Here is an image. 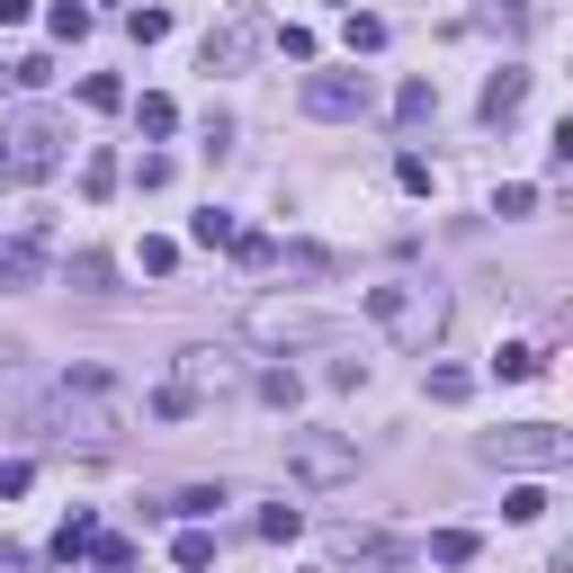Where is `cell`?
Here are the masks:
<instances>
[{"instance_id":"2e32d148","label":"cell","mask_w":573,"mask_h":573,"mask_svg":"<svg viewBox=\"0 0 573 573\" xmlns=\"http://www.w3.org/2000/svg\"><path fill=\"white\" fill-rule=\"evenodd\" d=\"M188 234H197L206 251H234V234H242V225H234V215H225V206H206V215H197V225H188Z\"/></svg>"},{"instance_id":"e575fe53","label":"cell","mask_w":573,"mask_h":573,"mask_svg":"<svg viewBox=\"0 0 573 573\" xmlns=\"http://www.w3.org/2000/svg\"><path fill=\"white\" fill-rule=\"evenodd\" d=\"M10 358H19V349H10V340H0V377H10Z\"/></svg>"},{"instance_id":"5bb4252c","label":"cell","mask_w":573,"mask_h":573,"mask_svg":"<svg viewBox=\"0 0 573 573\" xmlns=\"http://www.w3.org/2000/svg\"><path fill=\"white\" fill-rule=\"evenodd\" d=\"M538 368H547V358H538L529 340H501V349H493V377H511V386H520V377H538Z\"/></svg>"},{"instance_id":"ac0fdd59","label":"cell","mask_w":573,"mask_h":573,"mask_svg":"<svg viewBox=\"0 0 573 573\" xmlns=\"http://www.w3.org/2000/svg\"><path fill=\"white\" fill-rule=\"evenodd\" d=\"M82 108H99V117L126 108V82H117V72H90V82H82Z\"/></svg>"},{"instance_id":"277c9868","label":"cell","mask_w":573,"mask_h":573,"mask_svg":"<svg viewBox=\"0 0 573 573\" xmlns=\"http://www.w3.org/2000/svg\"><path fill=\"white\" fill-rule=\"evenodd\" d=\"M484 457L493 466H520V475H555L573 457V440H564L555 421H511V430H493V440H484Z\"/></svg>"},{"instance_id":"f1b7e54d","label":"cell","mask_w":573,"mask_h":573,"mask_svg":"<svg viewBox=\"0 0 573 573\" xmlns=\"http://www.w3.org/2000/svg\"><path fill=\"white\" fill-rule=\"evenodd\" d=\"M134 126H143V134H171V126H180V108H171V99H143V108H134Z\"/></svg>"},{"instance_id":"7c38bea8","label":"cell","mask_w":573,"mask_h":573,"mask_svg":"<svg viewBox=\"0 0 573 573\" xmlns=\"http://www.w3.org/2000/svg\"><path fill=\"white\" fill-rule=\"evenodd\" d=\"M475 394V368H457V358H440L430 368V403H466Z\"/></svg>"},{"instance_id":"603a6c76","label":"cell","mask_w":573,"mask_h":573,"mask_svg":"<svg viewBox=\"0 0 573 573\" xmlns=\"http://www.w3.org/2000/svg\"><path fill=\"white\" fill-rule=\"evenodd\" d=\"M501 511H511V520H538V511H547V484H511V493H501Z\"/></svg>"},{"instance_id":"d6986e66","label":"cell","mask_w":573,"mask_h":573,"mask_svg":"<svg viewBox=\"0 0 573 573\" xmlns=\"http://www.w3.org/2000/svg\"><path fill=\"white\" fill-rule=\"evenodd\" d=\"M430 564H475V529H440L430 538Z\"/></svg>"},{"instance_id":"83f0119b","label":"cell","mask_w":573,"mask_h":573,"mask_svg":"<svg viewBox=\"0 0 573 573\" xmlns=\"http://www.w3.org/2000/svg\"><path fill=\"white\" fill-rule=\"evenodd\" d=\"M126 28H134V45H162V36H171V10H134Z\"/></svg>"},{"instance_id":"836d02e7","label":"cell","mask_w":573,"mask_h":573,"mask_svg":"<svg viewBox=\"0 0 573 573\" xmlns=\"http://www.w3.org/2000/svg\"><path fill=\"white\" fill-rule=\"evenodd\" d=\"M28 475H36L28 457H10V466H0V501H19V493H28Z\"/></svg>"},{"instance_id":"44dd1931","label":"cell","mask_w":573,"mask_h":573,"mask_svg":"<svg viewBox=\"0 0 573 573\" xmlns=\"http://www.w3.org/2000/svg\"><path fill=\"white\" fill-rule=\"evenodd\" d=\"M260 394H269L278 412H296V403H305V386H296V368H269V377H260Z\"/></svg>"},{"instance_id":"8992f818","label":"cell","mask_w":573,"mask_h":573,"mask_svg":"<svg viewBox=\"0 0 573 573\" xmlns=\"http://www.w3.org/2000/svg\"><path fill=\"white\" fill-rule=\"evenodd\" d=\"M251 340H269V349H296V340H340V314L332 305H251Z\"/></svg>"},{"instance_id":"4fadbf2b","label":"cell","mask_w":573,"mask_h":573,"mask_svg":"<svg viewBox=\"0 0 573 573\" xmlns=\"http://www.w3.org/2000/svg\"><path fill=\"white\" fill-rule=\"evenodd\" d=\"M90 538H99V520H90V511H72V520L54 529V564H72V555H90Z\"/></svg>"},{"instance_id":"9a60e30c","label":"cell","mask_w":573,"mask_h":573,"mask_svg":"<svg viewBox=\"0 0 573 573\" xmlns=\"http://www.w3.org/2000/svg\"><path fill=\"white\" fill-rule=\"evenodd\" d=\"M430 108H440V82H403V90H394V117H403V126H421Z\"/></svg>"},{"instance_id":"d6a6232c","label":"cell","mask_w":573,"mask_h":573,"mask_svg":"<svg viewBox=\"0 0 573 573\" xmlns=\"http://www.w3.org/2000/svg\"><path fill=\"white\" fill-rule=\"evenodd\" d=\"M63 278H72V286H108V260H99V251H82V260L63 269Z\"/></svg>"},{"instance_id":"5b68a950","label":"cell","mask_w":573,"mask_h":573,"mask_svg":"<svg viewBox=\"0 0 573 573\" xmlns=\"http://www.w3.org/2000/svg\"><path fill=\"white\" fill-rule=\"evenodd\" d=\"M286 475L314 484V493H332V484L358 475V448L340 440V430H286Z\"/></svg>"},{"instance_id":"9c48e42d","label":"cell","mask_w":573,"mask_h":573,"mask_svg":"<svg viewBox=\"0 0 573 573\" xmlns=\"http://www.w3.org/2000/svg\"><path fill=\"white\" fill-rule=\"evenodd\" d=\"M529 108V72L520 63H501L493 82H484V126H501V117H520Z\"/></svg>"},{"instance_id":"30bf717a","label":"cell","mask_w":573,"mask_h":573,"mask_svg":"<svg viewBox=\"0 0 573 573\" xmlns=\"http://www.w3.org/2000/svg\"><path fill=\"white\" fill-rule=\"evenodd\" d=\"M197 386L225 394V386H234V358H225V349H188V358H180V394L197 403Z\"/></svg>"},{"instance_id":"7a4b0ae2","label":"cell","mask_w":573,"mask_h":573,"mask_svg":"<svg viewBox=\"0 0 573 573\" xmlns=\"http://www.w3.org/2000/svg\"><path fill=\"white\" fill-rule=\"evenodd\" d=\"M368 323L386 340H403V349H430L440 323H448V296H440V286H421V278H386V286H368Z\"/></svg>"},{"instance_id":"e0dca14e","label":"cell","mask_w":573,"mask_h":573,"mask_svg":"<svg viewBox=\"0 0 573 573\" xmlns=\"http://www.w3.org/2000/svg\"><path fill=\"white\" fill-rule=\"evenodd\" d=\"M0 286H36V242H10V251H0Z\"/></svg>"},{"instance_id":"1f68e13d","label":"cell","mask_w":573,"mask_h":573,"mask_svg":"<svg viewBox=\"0 0 573 573\" xmlns=\"http://www.w3.org/2000/svg\"><path fill=\"white\" fill-rule=\"evenodd\" d=\"M386 45V19H349V54H377Z\"/></svg>"},{"instance_id":"ba28073f","label":"cell","mask_w":573,"mask_h":573,"mask_svg":"<svg viewBox=\"0 0 573 573\" xmlns=\"http://www.w3.org/2000/svg\"><path fill=\"white\" fill-rule=\"evenodd\" d=\"M251 45H260V19H251V10H234L225 28L206 36V72H242V63H251Z\"/></svg>"},{"instance_id":"8fae6325","label":"cell","mask_w":573,"mask_h":573,"mask_svg":"<svg viewBox=\"0 0 573 573\" xmlns=\"http://www.w3.org/2000/svg\"><path fill=\"white\" fill-rule=\"evenodd\" d=\"M215 501H225V484H180L171 501H153V520H206Z\"/></svg>"},{"instance_id":"d4e9b609","label":"cell","mask_w":573,"mask_h":573,"mask_svg":"<svg viewBox=\"0 0 573 573\" xmlns=\"http://www.w3.org/2000/svg\"><path fill=\"white\" fill-rule=\"evenodd\" d=\"M45 28H54V36H63V45H72V36H90V10H82V0H63V10H54V19H45Z\"/></svg>"},{"instance_id":"52a82bcc","label":"cell","mask_w":573,"mask_h":573,"mask_svg":"<svg viewBox=\"0 0 573 573\" xmlns=\"http://www.w3.org/2000/svg\"><path fill=\"white\" fill-rule=\"evenodd\" d=\"M305 117H368V72H314Z\"/></svg>"},{"instance_id":"484cf974","label":"cell","mask_w":573,"mask_h":573,"mask_svg":"<svg viewBox=\"0 0 573 573\" xmlns=\"http://www.w3.org/2000/svg\"><path fill=\"white\" fill-rule=\"evenodd\" d=\"M529 206H538V188H529V180H511V188L493 197V215H501V225H511V215H529Z\"/></svg>"},{"instance_id":"4dcf8cb0","label":"cell","mask_w":573,"mask_h":573,"mask_svg":"<svg viewBox=\"0 0 573 573\" xmlns=\"http://www.w3.org/2000/svg\"><path fill=\"white\" fill-rule=\"evenodd\" d=\"M90 555H99V573H126V564H134V547H126V538H90Z\"/></svg>"},{"instance_id":"3957f363","label":"cell","mask_w":573,"mask_h":573,"mask_svg":"<svg viewBox=\"0 0 573 573\" xmlns=\"http://www.w3.org/2000/svg\"><path fill=\"white\" fill-rule=\"evenodd\" d=\"M63 117H45V108H19V117H0V171L10 180H54L63 171Z\"/></svg>"},{"instance_id":"6da1fadb","label":"cell","mask_w":573,"mask_h":573,"mask_svg":"<svg viewBox=\"0 0 573 573\" xmlns=\"http://www.w3.org/2000/svg\"><path fill=\"white\" fill-rule=\"evenodd\" d=\"M36 421H45V430H63V440H72V430H82V440H108V430L126 421V394H117L99 368H72V377L36 403Z\"/></svg>"},{"instance_id":"cb8c5ba5","label":"cell","mask_w":573,"mask_h":573,"mask_svg":"<svg viewBox=\"0 0 573 573\" xmlns=\"http://www.w3.org/2000/svg\"><path fill=\"white\" fill-rule=\"evenodd\" d=\"M296 529H305V520H296V501H278V511H260V538H269V547H286Z\"/></svg>"},{"instance_id":"f546056e","label":"cell","mask_w":573,"mask_h":573,"mask_svg":"<svg viewBox=\"0 0 573 573\" xmlns=\"http://www.w3.org/2000/svg\"><path fill=\"white\" fill-rule=\"evenodd\" d=\"M134 260H143V278H171V269H180V242H143Z\"/></svg>"},{"instance_id":"7402d4cb","label":"cell","mask_w":573,"mask_h":573,"mask_svg":"<svg viewBox=\"0 0 573 573\" xmlns=\"http://www.w3.org/2000/svg\"><path fill=\"white\" fill-rule=\"evenodd\" d=\"M108 188H117V153H90L82 162V197H108Z\"/></svg>"},{"instance_id":"4316f807","label":"cell","mask_w":573,"mask_h":573,"mask_svg":"<svg viewBox=\"0 0 573 573\" xmlns=\"http://www.w3.org/2000/svg\"><path fill=\"white\" fill-rule=\"evenodd\" d=\"M10 82H19V90H45V82H54V63H45V54H19V63H10Z\"/></svg>"},{"instance_id":"ffe728a7","label":"cell","mask_w":573,"mask_h":573,"mask_svg":"<svg viewBox=\"0 0 573 573\" xmlns=\"http://www.w3.org/2000/svg\"><path fill=\"white\" fill-rule=\"evenodd\" d=\"M171 555H180V573H206V564H215V538H206V529H180Z\"/></svg>"}]
</instances>
